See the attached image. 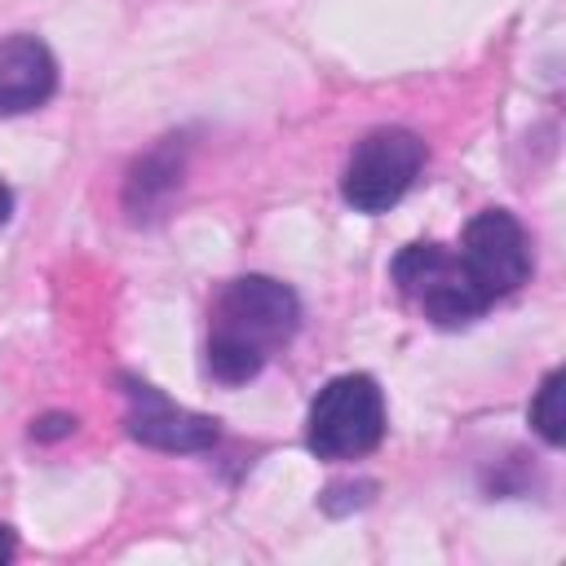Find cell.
Masks as SVG:
<instances>
[{
	"instance_id": "1",
	"label": "cell",
	"mask_w": 566,
	"mask_h": 566,
	"mask_svg": "<svg viewBox=\"0 0 566 566\" xmlns=\"http://www.w3.org/2000/svg\"><path fill=\"white\" fill-rule=\"evenodd\" d=\"M301 301L287 283L270 274L230 279L212 305L208 332V371L221 385H243L296 336Z\"/></svg>"
},
{
	"instance_id": "2",
	"label": "cell",
	"mask_w": 566,
	"mask_h": 566,
	"mask_svg": "<svg viewBox=\"0 0 566 566\" xmlns=\"http://www.w3.org/2000/svg\"><path fill=\"white\" fill-rule=\"evenodd\" d=\"M398 292L438 327H464L482 318L495 296L478 283L473 265L451 243H407L389 265Z\"/></svg>"
},
{
	"instance_id": "3",
	"label": "cell",
	"mask_w": 566,
	"mask_h": 566,
	"mask_svg": "<svg viewBox=\"0 0 566 566\" xmlns=\"http://www.w3.org/2000/svg\"><path fill=\"white\" fill-rule=\"evenodd\" d=\"M385 438V394L371 376L349 371L327 380L305 420V447L318 460H349L376 451Z\"/></svg>"
},
{
	"instance_id": "4",
	"label": "cell",
	"mask_w": 566,
	"mask_h": 566,
	"mask_svg": "<svg viewBox=\"0 0 566 566\" xmlns=\"http://www.w3.org/2000/svg\"><path fill=\"white\" fill-rule=\"evenodd\" d=\"M424 168V142L411 128H371L363 142H354L340 195L354 212H389Z\"/></svg>"
},
{
	"instance_id": "5",
	"label": "cell",
	"mask_w": 566,
	"mask_h": 566,
	"mask_svg": "<svg viewBox=\"0 0 566 566\" xmlns=\"http://www.w3.org/2000/svg\"><path fill=\"white\" fill-rule=\"evenodd\" d=\"M455 248L464 252V261L473 265L478 283L495 301L509 296V292H517L531 279V243H526V230L504 208H482L464 226V234H460Z\"/></svg>"
},
{
	"instance_id": "6",
	"label": "cell",
	"mask_w": 566,
	"mask_h": 566,
	"mask_svg": "<svg viewBox=\"0 0 566 566\" xmlns=\"http://www.w3.org/2000/svg\"><path fill=\"white\" fill-rule=\"evenodd\" d=\"M124 402H128L124 424L142 447H155V451H208L221 438L212 416L177 407L168 394H159L155 385H146L137 376H124Z\"/></svg>"
},
{
	"instance_id": "7",
	"label": "cell",
	"mask_w": 566,
	"mask_h": 566,
	"mask_svg": "<svg viewBox=\"0 0 566 566\" xmlns=\"http://www.w3.org/2000/svg\"><path fill=\"white\" fill-rule=\"evenodd\" d=\"M57 88V62L44 40L9 35L0 40V115L35 111Z\"/></svg>"
},
{
	"instance_id": "8",
	"label": "cell",
	"mask_w": 566,
	"mask_h": 566,
	"mask_svg": "<svg viewBox=\"0 0 566 566\" xmlns=\"http://www.w3.org/2000/svg\"><path fill=\"white\" fill-rule=\"evenodd\" d=\"M177 181H181V150H177V142L168 137L159 150H150L137 168H133V177H128V212H133V221H142V217H150L155 208H159V199L168 195V190H177Z\"/></svg>"
},
{
	"instance_id": "9",
	"label": "cell",
	"mask_w": 566,
	"mask_h": 566,
	"mask_svg": "<svg viewBox=\"0 0 566 566\" xmlns=\"http://www.w3.org/2000/svg\"><path fill=\"white\" fill-rule=\"evenodd\" d=\"M562 385H566V371H548V380L539 385V394L531 402V424H535V433L548 447H562L566 442V407H562L566 389Z\"/></svg>"
},
{
	"instance_id": "10",
	"label": "cell",
	"mask_w": 566,
	"mask_h": 566,
	"mask_svg": "<svg viewBox=\"0 0 566 566\" xmlns=\"http://www.w3.org/2000/svg\"><path fill=\"white\" fill-rule=\"evenodd\" d=\"M71 429H75L71 416H49V420H44L40 429H31V433H35V438H62V433H71Z\"/></svg>"
},
{
	"instance_id": "11",
	"label": "cell",
	"mask_w": 566,
	"mask_h": 566,
	"mask_svg": "<svg viewBox=\"0 0 566 566\" xmlns=\"http://www.w3.org/2000/svg\"><path fill=\"white\" fill-rule=\"evenodd\" d=\"M13 553H18V539H13V531L0 522V562H9Z\"/></svg>"
},
{
	"instance_id": "12",
	"label": "cell",
	"mask_w": 566,
	"mask_h": 566,
	"mask_svg": "<svg viewBox=\"0 0 566 566\" xmlns=\"http://www.w3.org/2000/svg\"><path fill=\"white\" fill-rule=\"evenodd\" d=\"M13 217V195H9V186H0V226Z\"/></svg>"
}]
</instances>
